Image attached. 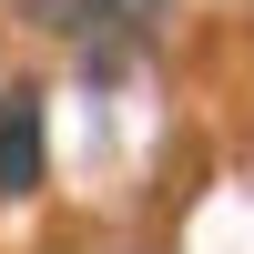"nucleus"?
<instances>
[{
	"instance_id": "2",
	"label": "nucleus",
	"mask_w": 254,
	"mask_h": 254,
	"mask_svg": "<svg viewBox=\"0 0 254 254\" xmlns=\"http://www.w3.org/2000/svg\"><path fill=\"white\" fill-rule=\"evenodd\" d=\"M20 10L41 20V31H71V41H142V31H163L173 20V0H20Z\"/></svg>"
},
{
	"instance_id": "1",
	"label": "nucleus",
	"mask_w": 254,
	"mask_h": 254,
	"mask_svg": "<svg viewBox=\"0 0 254 254\" xmlns=\"http://www.w3.org/2000/svg\"><path fill=\"white\" fill-rule=\"evenodd\" d=\"M51 173V132H41V81H10L0 92V203L41 193Z\"/></svg>"
}]
</instances>
